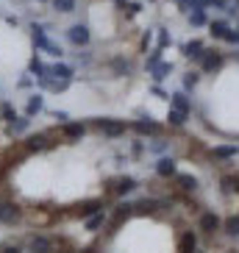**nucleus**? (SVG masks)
Masks as SVG:
<instances>
[{
	"label": "nucleus",
	"instance_id": "obj_1",
	"mask_svg": "<svg viewBox=\"0 0 239 253\" xmlns=\"http://www.w3.org/2000/svg\"><path fill=\"white\" fill-rule=\"evenodd\" d=\"M31 39H34V47H37L39 53H47L53 59H61V56H64V47H61L59 42H53L45 25H39V23L31 25Z\"/></svg>",
	"mask_w": 239,
	"mask_h": 253
},
{
	"label": "nucleus",
	"instance_id": "obj_2",
	"mask_svg": "<svg viewBox=\"0 0 239 253\" xmlns=\"http://www.w3.org/2000/svg\"><path fill=\"white\" fill-rule=\"evenodd\" d=\"M64 37H67V42L73 47H86L92 42V31H89V25H86V23H75V25H70V28H67Z\"/></svg>",
	"mask_w": 239,
	"mask_h": 253
},
{
	"label": "nucleus",
	"instance_id": "obj_3",
	"mask_svg": "<svg viewBox=\"0 0 239 253\" xmlns=\"http://www.w3.org/2000/svg\"><path fill=\"white\" fill-rule=\"evenodd\" d=\"M53 145H56V139H53L50 131H39V134L28 136V139L23 142V150L25 153H34V150H47V148H53Z\"/></svg>",
	"mask_w": 239,
	"mask_h": 253
},
{
	"label": "nucleus",
	"instance_id": "obj_4",
	"mask_svg": "<svg viewBox=\"0 0 239 253\" xmlns=\"http://www.w3.org/2000/svg\"><path fill=\"white\" fill-rule=\"evenodd\" d=\"M95 128L103 136H120V134H125L131 126L122 123V120H95Z\"/></svg>",
	"mask_w": 239,
	"mask_h": 253
},
{
	"label": "nucleus",
	"instance_id": "obj_5",
	"mask_svg": "<svg viewBox=\"0 0 239 253\" xmlns=\"http://www.w3.org/2000/svg\"><path fill=\"white\" fill-rule=\"evenodd\" d=\"M220 67H223V53L220 50H203V56H200L203 73H217Z\"/></svg>",
	"mask_w": 239,
	"mask_h": 253
},
{
	"label": "nucleus",
	"instance_id": "obj_6",
	"mask_svg": "<svg viewBox=\"0 0 239 253\" xmlns=\"http://www.w3.org/2000/svg\"><path fill=\"white\" fill-rule=\"evenodd\" d=\"M131 128H134L139 136H159L161 134V126L150 117H142V120H136V123H131Z\"/></svg>",
	"mask_w": 239,
	"mask_h": 253
},
{
	"label": "nucleus",
	"instance_id": "obj_7",
	"mask_svg": "<svg viewBox=\"0 0 239 253\" xmlns=\"http://www.w3.org/2000/svg\"><path fill=\"white\" fill-rule=\"evenodd\" d=\"M59 134L64 136V139H81L83 134H86V126L83 123H61V128H59Z\"/></svg>",
	"mask_w": 239,
	"mask_h": 253
},
{
	"label": "nucleus",
	"instance_id": "obj_8",
	"mask_svg": "<svg viewBox=\"0 0 239 253\" xmlns=\"http://www.w3.org/2000/svg\"><path fill=\"white\" fill-rule=\"evenodd\" d=\"M170 109L181 114H192V100L187 97V92H175V95H170Z\"/></svg>",
	"mask_w": 239,
	"mask_h": 253
},
{
	"label": "nucleus",
	"instance_id": "obj_9",
	"mask_svg": "<svg viewBox=\"0 0 239 253\" xmlns=\"http://www.w3.org/2000/svg\"><path fill=\"white\" fill-rule=\"evenodd\" d=\"M20 220V211L14 209V203L0 198V223H17Z\"/></svg>",
	"mask_w": 239,
	"mask_h": 253
},
{
	"label": "nucleus",
	"instance_id": "obj_10",
	"mask_svg": "<svg viewBox=\"0 0 239 253\" xmlns=\"http://www.w3.org/2000/svg\"><path fill=\"white\" fill-rule=\"evenodd\" d=\"M223 228V220L214 214V211H206V214L200 217V231H206V234H214V231Z\"/></svg>",
	"mask_w": 239,
	"mask_h": 253
},
{
	"label": "nucleus",
	"instance_id": "obj_11",
	"mask_svg": "<svg viewBox=\"0 0 239 253\" xmlns=\"http://www.w3.org/2000/svg\"><path fill=\"white\" fill-rule=\"evenodd\" d=\"M211 156L214 159H234V156H239V145L237 142H231V145H214Z\"/></svg>",
	"mask_w": 239,
	"mask_h": 253
},
{
	"label": "nucleus",
	"instance_id": "obj_12",
	"mask_svg": "<svg viewBox=\"0 0 239 253\" xmlns=\"http://www.w3.org/2000/svg\"><path fill=\"white\" fill-rule=\"evenodd\" d=\"M42 109H45V97L39 95V92H34V95L28 97V106H25V117H37Z\"/></svg>",
	"mask_w": 239,
	"mask_h": 253
},
{
	"label": "nucleus",
	"instance_id": "obj_13",
	"mask_svg": "<svg viewBox=\"0 0 239 253\" xmlns=\"http://www.w3.org/2000/svg\"><path fill=\"white\" fill-rule=\"evenodd\" d=\"M203 50H206V47H203L200 39H192V42H187V45H184V56H187L189 61H200Z\"/></svg>",
	"mask_w": 239,
	"mask_h": 253
},
{
	"label": "nucleus",
	"instance_id": "obj_14",
	"mask_svg": "<svg viewBox=\"0 0 239 253\" xmlns=\"http://www.w3.org/2000/svg\"><path fill=\"white\" fill-rule=\"evenodd\" d=\"M156 172L161 175V178H170V175H175L178 172V167H175V159H159L156 162Z\"/></svg>",
	"mask_w": 239,
	"mask_h": 253
},
{
	"label": "nucleus",
	"instance_id": "obj_15",
	"mask_svg": "<svg viewBox=\"0 0 239 253\" xmlns=\"http://www.w3.org/2000/svg\"><path fill=\"white\" fill-rule=\"evenodd\" d=\"M148 73L150 75H153V81H164V78H167V75H170L172 73V64H170V61H159V64H156V67H150L148 70Z\"/></svg>",
	"mask_w": 239,
	"mask_h": 253
},
{
	"label": "nucleus",
	"instance_id": "obj_16",
	"mask_svg": "<svg viewBox=\"0 0 239 253\" xmlns=\"http://www.w3.org/2000/svg\"><path fill=\"white\" fill-rule=\"evenodd\" d=\"M189 25L192 28H200V25H209V20H206V8H189Z\"/></svg>",
	"mask_w": 239,
	"mask_h": 253
},
{
	"label": "nucleus",
	"instance_id": "obj_17",
	"mask_svg": "<svg viewBox=\"0 0 239 253\" xmlns=\"http://www.w3.org/2000/svg\"><path fill=\"white\" fill-rule=\"evenodd\" d=\"M50 3L56 14H73L75 6H78V0H50Z\"/></svg>",
	"mask_w": 239,
	"mask_h": 253
},
{
	"label": "nucleus",
	"instance_id": "obj_18",
	"mask_svg": "<svg viewBox=\"0 0 239 253\" xmlns=\"http://www.w3.org/2000/svg\"><path fill=\"white\" fill-rule=\"evenodd\" d=\"M228 28H231V25L225 23V20H211V23H209V34H211L214 39H225Z\"/></svg>",
	"mask_w": 239,
	"mask_h": 253
},
{
	"label": "nucleus",
	"instance_id": "obj_19",
	"mask_svg": "<svg viewBox=\"0 0 239 253\" xmlns=\"http://www.w3.org/2000/svg\"><path fill=\"white\" fill-rule=\"evenodd\" d=\"M172 178H175V184H178L184 192H195V189H198V178H195V175H178V172H175Z\"/></svg>",
	"mask_w": 239,
	"mask_h": 253
},
{
	"label": "nucleus",
	"instance_id": "obj_20",
	"mask_svg": "<svg viewBox=\"0 0 239 253\" xmlns=\"http://www.w3.org/2000/svg\"><path fill=\"white\" fill-rule=\"evenodd\" d=\"M134 189H136V178H131V175L120 178L117 186H114V192H117V195H128V192H134Z\"/></svg>",
	"mask_w": 239,
	"mask_h": 253
},
{
	"label": "nucleus",
	"instance_id": "obj_21",
	"mask_svg": "<svg viewBox=\"0 0 239 253\" xmlns=\"http://www.w3.org/2000/svg\"><path fill=\"white\" fill-rule=\"evenodd\" d=\"M187 117H189V114H181V112H175V109H170L167 123H170V128H184V126H187Z\"/></svg>",
	"mask_w": 239,
	"mask_h": 253
},
{
	"label": "nucleus",
	"instance_id": "obj_22",
	"mask_svg": "<svg viewBox=\"0 0 239 253\" xmlns=\"http://www.w3.org/2000/svg\"><path fill=\"white\" fill-rule=\"evenodd\" d=\"M28 126H31V117H17V120L8 123V131H11V134H23Z\"/></svg>",
	"mask_w": 239,
	"mask_h": 253
},
{
	"label": "nucleus",
	"instance_id": "obj_23",
	"mask_svg": "<svg viewBox=\"0 0 239 253\" xmlns=\"http://www.w3.org/2000/svg\"><path fill=\"white\" fill-rule=\"evenodd\" d=\"M195 245H198V242H195V234L187 231V234L181 237V253H195Z\"/></svg>",
	"mask_w": 239,
	"mask_h": 253
},
{
	"label": "nucleus",
	"instance_id": "obj_24",
	"mask_svg": "<svg viewBox=\"0 0 239 253\" xmlns=\"http://www.w3.org/2000/svg\"><path fill=\"white\" fill-rule=\"evenodd\" d=\"M223 228H225L228 237H239V217H228V220L223 223Z\"/></svg>",
	"mask_w": 239,
	"mask_h": 253
},
{
	"label": "nucleus",
	"instance_id": "obj_25",
	"mask_svg": "<svg viewBox=\"0 0 239 253\" xmlns=\"http://www.w3.org/2000/svg\"><path fill=\"white\" fill-rule=\"evenodd\" d=\"M198 81H200V73H187V75H184V92L195 89V86H198Z\"/></svg>",
	"mask_w": 239,
	"mask_h": 253
},
{
	"label": "nucleus",
	"instance_id": "obj_26",
	"mask_svg": "<svg viewBox=\"0 0 239 253\" xmlns=\"http://www.w3.org/2000/svg\"><path fill=\"white\" fill-rule=\"evenodd\" d=\"M103 223H106V214H103V209H100V211H95V217H92L89 223H86V228H89V231H97Z\"/></svg>",
	"mask_w": 239,
	"mask_h": 253
},
{
	"label": "nucleus",
	"instance_id": "obj_27",
	"mask_svg": "<svg viewBox=\"0 0 239 253\" xmlns=\"http://www.w3.org/2000/svg\"><path fill=\"white\" fill-rule=\"evenodd\" d=\"M0 112H3V120H6V123L17 120V112H14V106H11V103H3V106H0Z\"/></svg>",
	"mask_w": 239,
	"mask_h": 253
},
{
	"label": "nucleus",
	"instance_id": "obj_28",
	"mask_svg": "<svg viewBox=\"0 0 239 253\" xmlns=\"http://www.w3.org/2000/svg\"><path fill=\"white\" fill-rule=\"evenodd\" d=\"M167 148H170V145H167L164 139H156V142H150L148 145V150H153V153H164Z\"/></svg>",
	"mask_w": 239,
	"mask_h": 253
},
{
	"label": "nucleus",
	"instance_id": "obj_29",
	"mask_svg": "<svg viewBox=\"0 0 239 253\" xmlns=\"http://www.w3.org/2000/svg\"><path fill=\"white\" fill-rule=\"evenodd\" d=\"M159 61H161V47H156V50L148 56V70H150V67H156Z\"/></svg>",
	"mask_w": 239,
	"mask_h": 253
},
{
	"label": "nucleus",
	"instance_id": "obj_30",
	"mask_svg": "<svg viewBox=\"0 0 239 253\" xmlns=\"http://www.w3.org/2000/svg\"><path fill=\"white\" fill-rule=\"evenodd\" d=\"M167 45H172V37H170V34H167V31H159V47L164 50Z\"/></svg>",
	"mask_w": 239,
	"mask_h": 253
},
{
	"label": "nucleus",
	"instance_id": "obj_31",
	"mask_svg": "<svg viewBox=\"0 0 239 253\" xmlns=\"http://www.w3.org/2000/svg\"><path fill=\"white\" fill-rule=\"evenodd\" d=\"M225 42H231V45H239V28H237V31L228 28V34H225Z\"/></svg>",
	"mask_w": 239,
	"mask_h": 253
},
{
	"label": "nucleus",
	"instance_id": "obj_32",
	"mask_svg": "<svg viewBox=\"0 0 239 253\" xmlns=\"http://www.w3.org/2000/svg\"><path fill=\"white\" fill-rule=\"evenodd\" d=\"M34 84H37V81H34V75H25V78H20V89H28V86H34Z\"/></svg>",
	"mask_w": 239,
	"mask_h": 253
},
{
	"label": "nucleus",
	"instance_id": "obj_33",
	"mask_svg": "<svg viewBox=\"0 0 239 253\" xmlns=\"http://www.w3.org/2000/svg\"><path fill=\"white\" fill-rule=\"evenodd\" d=\"M114 67H117L120 73H128V70H131V64H128V61H122V59H117V61H114Z\"/></svg>",
	"mask_w": 239,
	"mask_h": 253
},
{
	"label": "nucleus",
	"instance_id": "obj_34",
	"mask_svg": "<svg viewBox=\"0 0 239 253\" xmlns=\"http://www.w3.org/2000/svg\"><path fill=\"white\" fill-rule=\"evenodd\" d=\"M128 14H131V17H134V14H139V11H142V6H139V3H128Z\"/></svg>",
	"mask_w": 239,
	"mask_h": 253
},
{
	"label": "nucleus",
	"instance_id": "obj_35",
	"mask_svg": "<svg viewBox=\"0 0 239 253\" xmlns=\"http://www.w3.org/2000/svg\"><path fill=\"white\" fill-rule=\"evenodd\" d=\"M3 253H20V251H17V248H6Z\"/></svg>",
	"mask_w": 239,
	"mask_h": 253
},
{
	"label": "nucleus",
	"instance_id": "obj_36",
	"mask_svg": "<svg viewBox=\"0 0 239 253\" xmlns=\"http://www.w3.org/2000/svg\"><path fill=\"white\" fill-rule=\"evenodd\" d=\"M237 28H239V20H237Z\"/></svg>",
	"mask_w": 239,
	"mask_h": 253
}]
</instances>
